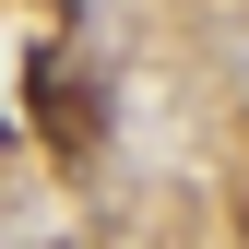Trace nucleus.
<instances>
[{"label": "nucleus", "instance_id": "nucleus-1", "mask_svg": "<svg viewBox=\"0 0 249 249\" xmlns=\"http://www.w3.org/2000/svg\"><path fill=\"white\" fill-rule=\"evenodd\" d=\"M36 119H48V154H71V166H83V154H95V131H107V107H95V83H71V71H36Z\"/></svg>", "mask_w": 249, "mask_h": 249}]
</instances>
